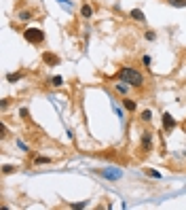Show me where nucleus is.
Returning <instances> with one entry per match:
<instances>
[{
    "mask_svg": "<svg viewBox=\"0 0 186 210\" xmlns=\"http://www.w3.org/2000/svg\"><path fill=\"white\" fill-rule=\"evenodd\" d=\"M118 79H121V83H127L129 87H142L144 85V74L140 70L131 68V66H125V68L118 70Z\"/></svg>",
    "mask_w": 186,
    "mask_h": 210,
    "instance_id": "1",
    "label": "nucleus"
},
{
    "mask_svg": "<svg viewBox=\"0 0 186 210\" xmlns=\"http://www.w3.org/2000/svg\"><path fill=\"white\" fill-rule=\"evenodd\" d=\"M23 38H25L28 43H32V45H40V43L45 40V32H42L40 28H25V30H23Z\"/></svg>",
    "mask_w": 186,
    "mask_h": 210,
    "instance_id": "2",
    "label": "nucleus"
},
{
    "mask_svg": "<svg viewBox=\"0 0 186 210\" xmlns=\"http://www.w3.org/2000/svg\"><path fill=\"white\" fill-rule=\"evenodd\" d=\"M150 147H152V134L144 132L142 134V151H150Z\"/></svg>",
    "mask_w": 186,
    "mask_h": 210,
    "instance_id": "3",
    "label": "nucleus"
},
{
    "mask_svg": "<svg viewBox=\"0 0 186 210\" xmlns=\"http://www.w3.org/2000/svg\"><path fill=\"white\" fill-rule=\"evenodd\" d=\"M163 128L167 129V132H171V129L175 128V119L169 115V113H165V115H163Z\"/></svg>",
    "mask_w": 186,
    "mask_h": 210,
    "instance_id": "4",
    "label": "nucleus"
},
{
    "mask_svg": "<svg viewBox=\"0 0 186 210\" xmlns=\"http://www.w3.org/2000/svg\"><path fill=\"white\" fill-rule=\"evenodd\" d=\"M42 59H45V64H51V66H57L59 64V58L55 55V53H49V51L42 53Z\"/></svg>",
    "mask_w": 186,
    "mask_h": 210,
    "instance_id": "5",
    "label": "nucleus"
},
{
    "mask_svg": "<svg viewBox=\"0 0 186 210\" xmlns=\"http://www.w3.org/2000/svg\"><path fill=\"white\" fill-rule=\"evenodd\" d=\"M81 15L85 17V19H89V17L93 15V9L89 7V4H82V7H81Z\"/></svg>",
    "mask_w": 186,
    "mask_h": 210,
    "instance_id": "6",
    "label": "nucleus"
},
{
    "mask_svg": "<svg viewBox=\"0 0 186 210\" xmlns=\"http://www.w3.org/2000/svg\"><path fill=\"white\" fill-rule=\"evenodd\" d=\"M123 106H125V108H127L129 113H133V110H135V108H138V104H135V102H133V100H129V98H125V100H123Z\"/></svg>",
    "mask_w": 186,
    "mask_h": 210,
    "instance_id": "7",
    "label": "nucleus"
},
{
    "mask_svg": "<svg viewBox=\"0 0 186 210\" xmlns=\"http://www.w3.org/2000/svg\"><path fill=\"white\" fill-rule=\"evenodd\" d=\"M131 17H133L135 21H144V13L140 11V9H133V11H131Z\"/></svg>",
    "mask_w": 186,
    "mask_h": 210,
    "instance_id": "8",
    "label": "nucleus"
},
{
    "mask_svg": "<svg viewBox=\"0 0 186 210\" xmlns=\"http://www.w3.org/2000/svg\"><path fill=\"white\" fill-rule=\"evenodd\" d=\"M142 121H144V123L152 121V110H144V113H142Z\"/></svg>",
    "mask_w": 186,
    "mask_h": 210,
    "instance_id": "9",
    "label": "nucleus"
},
{
    "mask_svg": "<svg viewBox=\"0 0 186 210\" xmlns=\"http://www.w3.org/2000/svg\"><path fill=\"white\" fill-rule=\"evenodd\" d=\"M19 79H21L19 72H15V74H9V77H7V81H9V83H15V81H19Z\"/></svg>",
    "mask_w": 186,
    "mask_h": 210,
    "instance_id": "10",
    "label": "nucleus"
},
{
    "mask_svg": "<svg viewBox=\"0 0 186 210\" xmlns=\"http://www.w3.org/2000/svg\"><path fill=\"white\" fill-rule=\"evenodd\" d=\"M61 83H64V79H61V77H53V79H51V85H53V87H59Z\"/></svg>",
    "mask_w": 186,
    "mask_h": 210,
    "instance_id": "11",
    "label": "nucleus"
},
{
    "mask_svg": "<svg viewBox=\"0 0 186 210\" xmlns=\"http://www.w3.org/2000/svg\"><path fill=\"white\" fill-rule=\"evenodd\" d=\"M171 7H186V0H169Z\"/></svg>",
    "mask_w": 186,
    "mask_h": 210,
    "instance_id": "12",
    "label": "nucleus"
},
{
    "mask_svg": "<svg viewBox=\"0 0 186 210\" xmlns=\"http://www.w3.org/2000/svg\"><path fill=\"white\" fill-rule=\"evenodd\" d=\"M30 17H32V13H30V11H21V13H19V19H23V21H28Z\"/></svg>",
    "mask_w": 186,
    "mask_h": 210,
    "instance_id": "13",
    "label": "nucleus"
},
{
    "mask_svg": "<svg viewBox=\"0 0 186 210\" xmlns=\"http://www.w3.org/2000/svg\"><path fill=\"white\" fill-rule=\"evenodd\" d=\"M142 62H144V66H146V68H150L152 58H150V55H144V58H142Z\"/></svg>",
    "mask_w": 186,
    "mask_h": 210,
    "instance_id": "14",
    "label": "nucleus"
},
{
    "mask_svg": "<svg viewBox=\"0 0 186 210\" xmlns=\"http://www.w3.org/2000/svg\"><path fill=\"white\" fill-rule=\"evenodd\" d=\"M144 38H146V40H154V38H157V34H154L152 30H148V32L144 34Z\"/></svg>",
    "mask_w": 186,
    "mask_h": 210,
    "instance_id": "15",
    "label": "nucleus"
},
{
    "mask_svg": "<svg viewBox=\"0 0 186 210\" xmlns=\"http://www.w3.org/2000/svg\"><path fill=\"white\" fill-rule=\"evenodd\" d=\"M116 91H118V93H127V87H125V85H121V83H118V85H116Z\"/></svg>",
    "mask_w": 186,
    "mask_h": 210,
    "instance_id": "16",
    "label": "nucleus"
},
{
    "mask_svg": "<svg viewBox=\"0 0 186 210\" xmlns=\"http://www.w3.org/2000/svg\"><path fill=\"white\" fill-rule=\"evenodd\" d=\"M36 163H49V157H38Z\"/></svg>",
    "mask_w": 186,
    "mask_h": 210,
    "instance_id": "17",
    "label": "nucleus"
},
{
    "mask_svg": "<svg viewBox=\"0 0 186 210\" xmlns=\"http://www.w3.org/2000/svg\"><path fill=\"white\" fill-rule=\"evenodd\" d=\"M146 174H150V176H154V178H159V172H154V170H146Z\"/></svg>",
    "mask_w": 186,
    "mask_h": 210,
    "instance_id": "18",
    "label": "nucleus"
},
{
    "mask_svg": "<svg viewBox=\"0 0 186 210\" xmlns=\"http://www.w3.org/2000/svg\"><path fill=\"white\" fill-rule=\"evenodd\" d=\"M13 170H15L13 166H4V174H9V172H13Z\"/></svg>",
    "mask_w": 186,
    "mask_h": 210,
    "instance_id": "19",
    "label": "nucleus"
}]
</instances>
